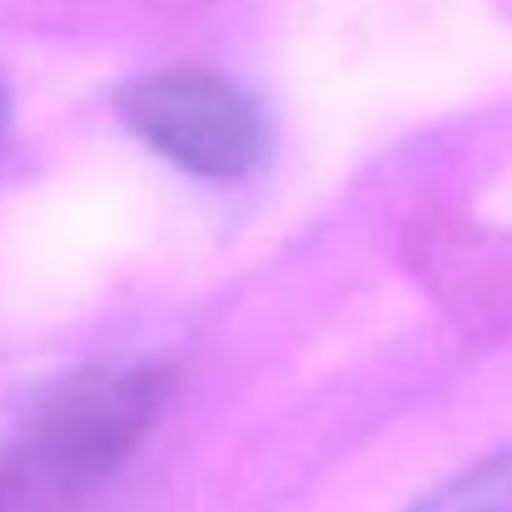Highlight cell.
<instances>
[{
  "instance_id": "cell-1",
  "label": "cell",
  "mask_w": 512,
  "mask_h": 512,
  "mask_svg": "<svg viewBox=\"0 0 512 512\" xmlns=\"http://www.w3.org/2000/svg\"><path fill=\"white\" fill-rule=\"evenodd\" d=\"M174 393L160 363H105L45 388L0 433V512H85Z\"/></svg>"
},
{
  "instance_id": "cell-2",
  "label": "cell",
  "mask_w": 512,
  "mask_h": 512,
  "mask_svg": "<svg viewBox=\"0 0 512 512\" xmlns=\"http://www.w3.org/2000/svg\"><path fill=\"white\" fill-rule=\"evenodd\" d=\"M120 120L174 170L234 184L264 165L269 120L249 90L214 70H160L120 90Z\"/></svg>"
},
{
  "instance_id": "cell-3",
  "label": "cell",
  "mask_w": 512,
  "mask_h": 512,
  "mask_svg": "<svg viewBox=\"0 0 512 512\" xmlns=\"http://www.w3.org/2000/svg\"><path fill=\"white\" fill-rule=\"evenodd\" d=\"M408 512H512V443L458 468Z\"/></svg>"
},
{
  "instance_id": "cell-4",
  "label": "cell",
  "mask_w": 512,
  "mask_h": 512,
  "mask_svg": "<svg viewBox=\"0 0 512 512\" xmlns=\"http://www.w3.org/2000/svg\"><path fill=\"white\" fill-rule=\"evenodd\" d=\"M5 125H10V95H5V80H0V140H5Z\"/></svg>"
}]
</instances>
